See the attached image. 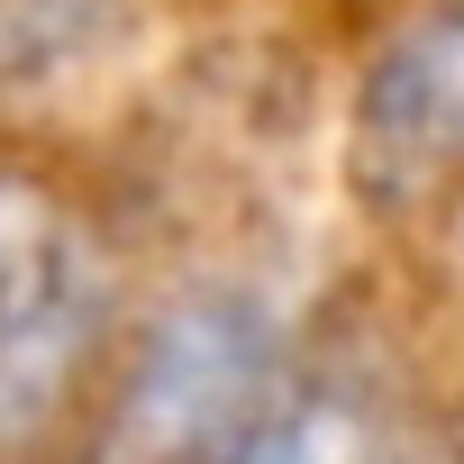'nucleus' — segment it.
Returning a JSON list of instances; mask_svg holds the SVG:
<instances>
[{"label": "nucleus", "instance_id": "39448f33", "mask_svg": "<svg viewBox=\"0 0 464 464\" xmlns=\"http://www.w3.org/2000/svg\"><path fill=\"white\" fill-rule=\"evenodd\" d=\"M146 0H0V101H37L92 73Z\"/></svg>", "mask_w": 464, "mask_h": 464}, {"label": "nucleus", "instance_id": "f257e3e1", "mask_svg": "<svg viewBox=\"0 0 464 464\" xmlns=\"http://www.w3.org/2000/svg\"><path fill=\"white\" fill-rule=\"evenodd\" d=\"M119 355V265L101 227L46 182L0 164V464H46L92 419Z\"/></svg>", "mask_w": 464, "mask_h": 464}, {"label": "nucleus", "instance_id": "f03ea898", "mask_svg": "<svg viewBox=\"0 0 464 464\" xmlns=\"http://www.w3.org/2000/svg\"><path fill=\"white\" fill-rule=\"evenodd\" d=\"M292 392V328L246 283H200L155 310L101 410L110 464H227Z\"/></svg>", "mask_w": 464, "mask_h": 464}, {"label": "nucleus", "instance_id": "7ed1b4c3", "mask_svg": "<svg viewBox=\"0 0 464 464\" xmlns=\"http://www.w3.org/2000/svg\"><path fill=\"white\" fill-rule=\"evenodd\" d=\"M346 182L382 218L464 191V0H428L373 46L346 119Z\"/></svg>", "mask_w": 464, "mask_h": 464}, {"label": "nucleus", "instance_id": "20e7f679", "mask_svg": "<svg viewBox=\"0 0 464 464\" xmlns=\"http://www.w3.org/2000/svg\"><path fill=\"white\" fill-rule=\"evenodd\" d=\"M392 437L401 428H392V410L364 373H310L265 410V428L227 464H382Z\"/></svg>", "mask_w": 464, "mask_h": 464}]
</instances>
